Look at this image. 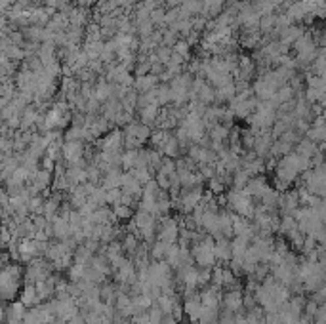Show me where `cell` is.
<instances>
[{
	"label": "cell",
	"instance_id": "1",
	"mask_svg": "<svg viewBox=\"0 0 326 324\" xmlns=\"http://www.w3.org/2000/svg\"><path fill=\"white\" fill-rule=\"evenodd\" d=\"M21 292V269L17 263H6L0 269V300H15Z\"/></svg>",
	"mask_w": 326,
	"mask_h": 324
},
{
	"label": "cell",
	"instance_id": "2",
	"mask_svg": "<svg viewBox=\"0 0 326 324\" xmlns=\"http://www.w3.org/2000/svg\"><path fill=\"white\" fill-rule=\"evenodd\" d=\"M191 256L196 261V265L200 267H214L216 263V256H214V240L212 237H203L200 240L193 242L191 248Z\"/></svg>",
	"mask_w": 326,
	"mask_h": 324
},
{
	"label": "cell",
	"instance_id": "3",
	"mask_svg": "<svg viewBox=\"0 0 326 324\" xmlns=\"http://www.w3.org/2000/svg\"><path fill=\"white\" fill-rule=\"evenodd\" d=\"M147 137H149V126H145V124H130L126 128L124 143H126L128 149H136V147L143 143Z\"/></svg>",
	"mask_w": 326,
	"mask_h": 324
},
{
	"label": "cell",
	"instance_id": "4",
	"mask_svg": "<svg viewBox=\"0 0 326 324\" xmlns=\"http://www.w3.org/2000/svg\"><path fill=\"white\" fill-rule=\"evenodd\" d=\"M200 198H203V189L198 187H189L185 189V193L180 196V210L181 212H193V208H195L196 204L200 202Z\"/></svg>",
	"mask_w": 326,
	"mask_h": 324
},
{
	"label": "cell",
	"instance_id": "5",
	"mask_svg": "<svg viewBox=\"0 0 326 324\" xmlns=\"http://www.w3.org/2000/svg\"><path fill=\"white\" fill-rule=\"evenodd\" d=\"M242 292H240L239 288H233L229 290V292H225V294H221V303H223V309L227 311V313H239L240 309H242Z\"/></svg>",
	"mask_w": 326,
	"mask_h": 324
},
{
	"label": "cell",
	"instance_id": "6",
	"mask_svg": "<svg viewBox=\"0 0 326 324\" xmlns=\"http://www.w3.org/2000/svg\"><path fill=\"white\" fill-rule=\"evenodd\" d=\"M82 141H67L63 147H61V153H63V157H65L71 166H80L82 162Z\"/></svg>",
	"mask_w": 326,
	"mask_h": 324
},
{
	"label": "cell",
	"instance_id": "7",
	"mask_svg": "<svg viewBox=\"0 0 326 324\" xmlns=\"http://www.w3.org/2000/svg\"><path fill=\"white\" fill-rule=\"evenodd\" d=\"M198 300H200V303H203V307L217 309V307H219V303H221V292H219V288L208 284V286L198 294Z\"/></svg>",
	"mask_w": 326,
	"mask_h": 324
},
{
	"label": "cell",
	"instance_id": "8",
	"mask_svg": "<svg viewBox=\"0 0 326 324\" xmlns=\"http://www.w3.org/2000/svg\"><path fill=\"white\" fill-rule=\"evenodd\" d=\"M178 235H180V227H178V221L175 219H166L164 217V223L160 225L159 231V240H164V242H175L178 240Z\"/></svg>",
	"mask_w": 326,
	"mask_h": 324
},
{
	"label": "cell",
	"instance_id": "9",
	"mask_svg": "<svg viewBox=\"0 0 326 324\" xmlns=\"http://www.w3.org/2000/svg\"><path fill=\"white\" fill-rule=\"evenodd\" d=\"M214 256L219 261H229L231 259V240L227 237H219L214 242Z\"/></svg>",
	"mask_w": 326,
	"mask_h": 324
},
{
	"label": "cell",
	"instance_id": "10",
	"mask_svg": "<svg viewBox=\"0 0 326 324\" xmlns=\"http://www.w3.org/2000/svg\"><path fill=\"white\" fill-rule=\"evenodd\" d=\"M122 141H124V136L118 130H115L113 134H109L102 141V153H118V149L122 147Z\"/></svg>",
	"mask_w": 326,
	"mask_h": 324
},
{
	"label": "cell",
	"instance_id": "11",
	"mask_svg": "<svg viewBox=\"0 0 326 324\" xmlns=\"http://www.w3.org/2000/svg\"><path fill=\"white\" fill-rule=\"evenodd\" d=\"M200 307H203V303H200V300H198V294L191 295V297H185V303H183V313L187 315L191 322H196V320H198Z\"/></svg>",
	"mask_w": 326,
	"mask_h": 324
},
{
	"label": "cell",
	"instance_id": "12",
	"mask_svg": "<svg viewBox=\"0 0 326 324\" xmlns=\"http://www.w3.org/2000/svg\"><path fill=\"white\" fill-rule=\"evenodd\" d=\"M19 302H21L27 309H31V307H35V305L40 303L35 284H25V286H23V290L19 292Z\"/></svg>",
	"mask_w": 326,
	"mask_h": 324
},
{
	"label": "cell",
	"instance_id": "13",
	"mask_svg": "<svg viewBox=\"0 0 326 324\" xmlns=\"http://www.w3.org/2000/svg\"><path fill=\"white\" fill-rule=\"evenodd\" d=\"M248 246H250V242H248L246 238L235 237L231 240V258H240V259H242V256H244V252H246Z\"/></svg>",
	"mask_w": 326,
	"mask_h": 324
},
{
	"label": "cell",
	"instance_id": "14",
	"mask_svg": "<svg viewBox=\"0 0 326 324\" xmlns=\"http://www.w3.org/2000/svg\"><path fill=\"white\" fill-rule=\"evenodd\" d=\"M217 317L219 313L217 309H212V307H200V313H198V324H217Z\"/></svg>",
	"mask_w": 326,
	"mask_h": 324
},
{
	"label": "cell",
	"instance_id": "15",
	"mask_svg": "<svg viewBox=\"0 0 326 324\" xmlns=\"http://www.w3.org/2000/svg\"><path fill=\"white\" fill-rule=\"evenodd\" d=\"M84 271H86V265L84 263H74L72 261L69 269H67V277H69V282H79L84 279Z\"/></svg>",
	"mask_w": 326,
	"mask_h": 324
},
{
	"label": "cell",
	"instance_id": "16",
	"mask_svg": "<svg viewBox=\"0 0 326 324\" xmlns=\"http://www.w3.org/2000/svg\"><path fill=\"white\" fill-rule=\"evenodd\" d=\"M271 145H273V139L271 137H265V136H258V139L254 141V147H256V155L258 157H263L265 153L271 151Z\"/></svg>",
	"mask_w": 326,
	"mask_h": 324
},
{
	"label": "cell",
	"instance_id": "17",
	"mask_svg": "<svg viewBox=\"0 0 326 324\" xmlns=\"http://www.w3.org/2000/svg\"><path fill=\"white\" fill-rule=\"evenodd\" d=\"M157 116H159V105H157V103H151V105L143 107V111H141V118H143L145 126H149V124L155 122Z\"/></svg>",
	"mask_w": 326,
	"mask_h": 324
},
{
	"label": "cell",
	"instance_id": "18",
	"mask_svg": "<svg viewBox=\"0 0 326 324\" xmlns=\"http://www.w3.org/2000/svg\"><path fill=\"white\" fill-rule=\"evenodd\" d=\"M44 210V198L42 196H31L27 202V212L31 216H40Z\"/></svg>",
	"mask_w": 326,
	"mask_h": 324
},
{
	"label": "cell",
	"instance_id": "19",
	"mask_svg": "<svg viewBox=\"0 0 326 324\" xmlns=\"http://www.w3.org/2000/svg\"><path fill=\"white\" fill-rule=\"evenodd\" d=\"M122 250L124 252H128V254H134L136 252V248L139 246V242H138V237L134 235V233H126L122 237Z\"/></svg>",
	"mask_w": 326,
	"mask_h": 324
},
{
	"label": "cell",
	"instance_id": "20",
	"mask_svg": "<svg viewBox=\"0 0 326 324\" xmlns=\"http://www.w3.org/2000/svg\"><path fill=\"white\" fill-rule=\"evenodd\" d=\"M297 229V223L294 216H283L281 217V221H279V233L281 235H288L290 231Z\"/></svg>",
	"mask_w": 326,
	"mask_h": 324
},
{
	"label": "cell",
	"instance_id": "21",
	"mask_svg": "<svg viewBox=\"0 0 326 324\" xmlns=\"http://www.w3.org/2000/svg\"><path fill=\"white\" fill-rule=\"evenodd\" d=\"M113 216L115 219H128L132 217V208L130 206H124V204H115V208H113Z\"/></svg>",
	"mask_w": 326,
	"mask_h": 324
},
{
	"label": "cell",
	"instance_id": "22",
	"mask_svg": "<svg viewBox=\"0 0 326 324\" xmlns=\"http://www.w3.org/2000/svg\"><path fill=\"white\" fill-rule=\"evenodd\" d=\"M248 180H250V176H248L244 170H239V172L235 173V178H233V187L239 189V191H240V189L246 187Z\"/></svg>",
	"mask_w": 326,
	"mask_h": 324
},
{
	"label": "cell",
	"instance_id": "23",
	"mask_svg": "<svg viewBox=\"0 0 326 324\" xmlns=\"http://www.w3.org/2000/svg\"><path fill=\"white\" fill-rule=\"evenodd\" d=\"M122 191L120 189H109L105 191V204H120Z\"/></svg>",
	"mask_w": 326,
	"mask_h": 324
},
{
	"label": "cell",
	"instance_id": "24",
	"mask_svg": "<svg viewBox=\"0 0 326 324\" xmlns=\"http://www.w3.org/2000/svg\"><path fill=\"white\" fill-rule=\"evenodd\" d=\"M157 84V79L155 77H145V79H139L138 80V90L139 92H151V88Z\"/></svg>",
	"mask_w": 326,
	"mask_h": 324
},
{
	"label": "cell",
	"instance_id": "25",
	"mask_svg": "<svg viewBox=\"0 0 326 324\" xmlns=\"http://www.w3.org/2000/svg\"><path fill=\"white\" fill-rule=\"evenodd\" d=\"M210 136L214 141H223L225 137H227V128H225L223 124H216V126L212 128Z\"/></svg>",
	"mask_w": 326,
	"mask_h": 324
},
{
	"label": "cell",
	"instance_id": "26",
	"mask_svg": "<svg viewBox=\"0 0 326 324\" xmlns=\"http://www.w3.org/2000/svg\"><path fill=\"white\" fill-rule=\"evenodd\" d=\"M157 56H159V59L162 63H168V59H170V48H160V50L157 52Z\"/></svg>",
	"mask_w": 326,
	"mask_h": 324
},
{
	"label": "cell",
	"instance_id": "27",
	"mask_svg": "<svg viewBox=\"0 0 326 324\" xmlns=\"http://www.w3.org/2000/svg\"><path fill=\"white\" fill-rule=\"evenodd\" d=\"M235 324H248V322L244 320V317H242V315H237V317H235Z\"/></svg>",
	"mask_w": 326,
	"mask_h": 324
},
{
	"label": "cell",
	"instance_id": "28",
	"mask_svg": "<svg viewBox=\"0 0 326 324\" xmlns=\"http://www.w3.org/2000/svg\"><path fill=\"white\" fill-rule=\"evenodd\" d=\"M2 219H4V208L0 206V221H2Z\"/></svg>",
	"mask_w": 326,
	"mask_h": 324
},
{
	"label": "cell",
	"instance_id": "29",
	"mask_svg": "<svg viewBox=\"0 0 326 324\" xmlns=\"http://www.w3.org/2000/svg\"><path fill=\"white\" fill-rule=\"evenodd\" d=\"M2 25H4V19H2V17H0V29H2Z\"/></svg>",
	"mask_w": 326,
	"mask_h": 324
},
{
	"label": "cell",
	"instance_id": "30",
	"mask_svg": "<svg viewBox=\"0 0 326 324\" xmlns=\"http://www.w3.org/2000/svg\"><path fill=\"white\" fill-rule=\"evenodd\" d=\"M260 324H265V320H261V322Z\"/></svg>",
	"mask_w": 326,
	"mask_h": 324
},
{
	"label": "cell",
	"instance_id": "31",
	"mask_svg": "<svg viewBox=\"0 0 326 324\" xmlns=\"http://www.w3.org/2000/svg\"><path fill=\"white\" fill-rule=\"evenodd\" d=\"M122 324H132V322H122Z\"/></svg>",
	"mask_w": 326,
	"mask_h": 324
}]
</instances>
